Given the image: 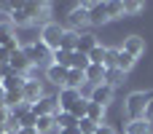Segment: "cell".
I'll return each instance as SVG.
<instances>
[{
	"label": "cell",
	"instance_id": "836d02e7",
	"mask_svg": "<svg viewBox=\"0 0 153 134\" xmlns=\"http://www.w3.org/2000/svg\"><path fill=\"white\" fill-rule=\"evenodd\" d=\"M8 62H11V51H8V48H3V46H0V67H5V64H8Z\"/></svg>",
	"mask_w": 153,
	"mask_h": 134
},
{
	"label": "cell",
	"instance_id": "30bf717a",
	"mask_svg": "<svg viewBox=\"0 0 153 134\" xmlns=\"http://www.w3.org/2000/svg\"><path fill=\"white\" fill-rule=\"evenodd\" d=\"M78 99H81V89H62V91H59V97H56L59 110H70Z\"/></svg>",
	"mask_w": 153,
	"mask_h": 134
},
{
	"label": "cell",
	"instance_id": "1f68e13d",
	"mask_svg": "<svg viewBox=\"0 0 153 134\" xmlns=\"http://www.w3.org/2000/svg\"><path fill=\"white\" fill-rule=\"evenodd\" d=\"M116 59H118V48H108V54H105V70H113Z\"/></svg>",
	"mask_w": 153,
	"mask_h": 134
},
{
	"label": "cell",
	"instance_id": "9c48e42d",
	"mask_svg": "<svg viewBox=\"0 0 153 134\" xmlns=\"http://www.w3.org/2000/svg\"><path fill=\"white\" fill-rule=\"evenodd\" d=\"M0 46H3V48H8L11 54L19 48V43H16V38H13V24H11V21L0 24Z\"/></svg>",
	"mask_w": 153,
	"mask_h": 134
},
{
	"label": "cell",
	"instance_id": "74e56055",
	"mask_svg": "<svg viewBox=\"0 0 153 134\" xmlns=\"http://www.w3.org/2000/svg\"><path fill=\"white\" fill-rule=\"evenodd\" d=\"M59 134H81V129H78V126H75V129H62Z\"/></svg>",
	"mask_w": 153,
	"mask_h": 134
},
{
	"label": "cell",
	"instance_id": "7c38bea8",
	"mask_svg": "<svg viewBox=\"0 0 153 134\" xmlns=\"http://www.w3.org/2000/svg\"><path fill=\"white\" fill-rule=\"evenodd\" d=\"M67 73H70V67H62V64H48V70H46L48 81H51V83H56V86H62V89H65Z\"/></svg>",
	"mask_w": 153,
	"mask_h": 134
},
{
	"label": "cell",
	"instance_id": "ba28073f",
	"mask_svg": "<svg viewBox=\"0 0 153 134\" xmlns=\"http://www.w3.org/2000/svg\"><path fill=\"white\" fill-rule=\"evenodd\" d=\"M89 99H91V102H97V105H102V107H108V102L113 99V86H108V83H100V86H94Z\"/></svg>",
	"mask_w": 153,
	"mask_h": 134
},
{
	"label": "cell",
	"instance_id": "7402d4cb",
	"mask_svg": "<svg viewBox=\"0 0 153 134\" xmlns=\"http://www.w3.org/2000/svg\"><path fill=\"white\" fill-rule=\"evenodd\" d=\"M116 67H118L121 73H129V70L134 67V56H132V54H126L124 48H118V59H116Z\"/></svg>",
	"mask_w": 153,
	"mask_h": 134
},
{
	"label": "cell",
	"instance_id": "d4e9b609",
	"mask_svg": "<svg viewBox=\"0 0 153 134\" xmlns=\"http://www.w3.org/2000/svg\"><path fill=\"white\" fill-rule=\"evenodd\" d=\"M86 110H89V99H83V97H81V99H78V102H75L67 113H73V115L81 121V118H86Z\"/></svg>",
	"mask_w": 153,
	"mask_h": 134
},
{
	"label": "cell",
	"instance_id": "5b68a950",
	"mask_svg": "<svg viewBox=\"0 0 153 134\" xmlns=\"http://www.w3.org/2000/svg\"><path fill=\"white\" fill-rule=\"evenodd\" d=\"M8 64H11V70H13L16 75H24V78H27V73L32 70V62L27 59L24 48H16V51L11 54V62H8Z\"/></svg>",
	"mask_w": 153,
	"mask_h": 134
},
{
	"label": "cell",
	"instance_id": "277c9868",
	"mask_svg": "<svg viewBox=\"0 0 153 134\" xmlns=\"http://www.w3.org/2000/svg\"><path fill=\"white\" fill-rule=\"evenodd\" d=\"M56 113H59V102H56V97H43V99H38V102L32 105V115H35V118L56 115Z\"/></svg>",
	"mask_w": 153,
	"mask_h": 134
},
{
	"label": "cell",
	"instance_id": "d590c367",
	"mask_svg": "<svg viewBox=\"0 0 153 134\" xmlns=\"http://www.w3.org/2000/svg\"><path fill=\"white\" fill-rule=\"evenodd\" d=\"M8 75H16V73L11 70V64H5V67H0V78H8Z\"/></svg>",
	"mask_w": 153,
	"mask_h": 134
},
{
	"label": "cell",
	"instance_id": "4fadbf2b",
	"mask_svg": "<svg viewBox=\"0 0 153 134\" xmlns=\"http://www.w3.org/2000/svg\"><path fill=\"white\" fill-rule=\"evenodd\" d=\"M24 83H27V78H24V75H8V78H0V86H3V91H5V94L22 91V89H24Z\"/></svg>",
	"mask_w": 153,
	"mask_h": 134
},
{
	"label": "cell",
	"instance_id": "e0dca14e",
	"mask_svg": "<svg viewBox=\"0 0 153 134\" xmlns=\"http://www.w3.org/2000/svg\"><path fill=\"white\" fill-rule=\"evenodd\" d=\"M97 46H100V40H97V35H91V32H83V35L78 38V51H81V54H91Z\"/></svg>",
	"mask_w": 153,
	"mask_h": 134
},
{
	"label": "cell",
	"instance_id": "9a60e30c",
	"mask_svg": "<svg viewBox=\"0 0 153 134\" xmlns=\"http://www.w3.org/2000/svg\"><path fill=\"white\" fill-rule=\"evenodd\" d=\"M124 51H126V54H132V56L137 59V56L145 51V43H143V38H140V35H129V38L124 40Z\"/></svg>",
	"mask_w": 153,
	"mask_h": 134
},
{
	"label": "cell",
	"instance_id": "3957f363",
	"mask_svg": "<svg viewBox=\"0 0 153 134\" xmlns=\"http://www.w3.org/2000/svg\"><path fill=\"white\" fill-rule=\"evenodd\" d=\"M24 54H27V59L32 62V67H35V64H43L46 59H51V56H54V51H51L46 43H40V40H35V43L24 46Z\"/></svg>",
	"mask_w": 153,
	"mask_h": 134
},
{
	"label": "cell",
	"instance_id": "cb8c5ba5",
	"mask_svg": "<svg viewBox=\"0 0 153 134\" xmlns=\"http://www.w3.org/2000/svg\"><path fill=\"white\" fill-rule=\"evenodd\" d=\"M126 134H151V124H148L145 118L129 121V124H126Z\"/></svg>",
	"mask_w": 153,
	"mask_h": 134
},
{
	"label": "cell",
	"instance_id": "f1b7e54d",
	"mask_svg": "<svg viewBox=\"0 0 153 134\" xmlns=\"http://www.w3.org/2000/svg\"><path fill=\"white\" fill-rule=\"evenodd\" d=\"M78 129H81V134H97L100 124H94L91 118H81V121H78Z\"/></svg>",
	"mask_w": 153,
	"mask_h": 134
},
{
	"label": "cell",
	"instance_id": "e575fe53",
	"mask_svg": "<svg viewBox=\"0 0 153 134\" xmlns=\"http://www.w3.org/2000/svg\"><path fill=\"white\" fill-rule=\"evenodd\" d=\"M145 121L153 124V91H151V99H148V107H145Z\"/></svg>",
	"mask_w": 153,
	"mask_h": 134
},
{
	"label": "cell",
	"instance_id": "5bb4252c",
	"mask_svg": "<svg viewBox=\"0 0 153 134\" xmlns=\"http://www.w3.org/2000/svg\"><path fill=\"white\" fill-rule=\"evenodd\" d=\"M54 124H56V132H62V129H75V126H78V118H75L73 113H67V110H59V113L54 115Z\"/></svg>",
	"mask_w": 153,
	"mask_h": 134
},
{
	"label": "cell",
	"instance_id": "d6986e66",
	"mask_svg": "<svg viewBox=\"0 0 153 134\" xmlns=\"http://www.w3.org/2000/svg\"><path fill=\"white\" fill-rule=\"evenodd\" d=\"M78 38H81V35H78L75 30H65V35H62V46H59V48H65V51H70V54L78 51Z\"/></svg>",
	"mask_w": 153,
	"mask_h": 134
},
{
	"label": "cell",
	"instance_id": "8fae6325",
	"mask_svg": "<svg viewBox=\"0 0 153 134\" xmlns=\"http://www.w3.org/2000/svg\"><path fill=\"white\" fill-rule=\"evenodd\" d=\"M8 21L11 24H16V27H24V24H30L32 19H30V13L24 11V3H13V8H11V13H8Z\"/></svg>",
	"mask_w": 153,
	"mask_h": 134
},
{
	"label": "cell",
	"instance_id": "8992f818",
	"mask_svg": "<svg viewBox=\"0 0 153 134\" xmlns=\"http://www.w3.org/2000/svg\"><path fill=\"white\" fill-rule=\"evenodd\" d=\"M86 8H89V24H105V21H110V16H108V5L105 3H94V0H89V3H83Z\"/></svg>",
	"mask_w": 153,
	"mask_h": 134
},
{
	"label": "cell",
	"instance_id": "4316f807",
	"mask_svg": "<svg viewBox=\"0 0 153 134\" xmlns=\"http://www.w3.org/2000/svg\"><path fill=\"white\" fill-rule=\"evenodd\" d=\"M124 75H126V73H121L118 67H113V70H108V75H105V83L116 89V86H118V83L124 81Z\"/></svg>",
	"mask_w": 153,
	"mask_h": 134
},
{
	"label": "cell",
	"instance_id": "d6a6232c",
	"mask_svg": "<svg viewBox=\"0 0 153 134\" xmlns=\"http://www.w3.org/2000/svg\"><path fill=\"white\" fill-rule=\"evenodd\" d=\"M143 11V3L140 0H126L124 3V13H140Z\"/></svg>",
	"mask_w": 153,
	"mask_h": 134
},
{
	"label": "cell",
	"instance_id": "ac0fdd59",
	"mask_svg": "<svg viewBox=\"0 0 153 134\" xmlns=\"http://www.w3.org/2000/svg\"><path fill=\"white\" fill-rule=\"evenodd\" d=\"M105 75H108L105 64H91V67L86 70V81H89V83H94V86L105 83Z\"/></svg>",
	"mask_w": 153,
	"mask_h": 134
},
{
	"label": "cell",
	"instance_id": "484cf974",
	"mask_svg": "<svg viewBox=\"0 0 153 134\" xmlns=\"http://www.w3.org/2000/svg\"><path fill=\"white\" fill-rule=\"evenodd\" d=\"M51 64L70 67V51H65V48H56V51H54V56H51Z\"/></svg>",
	"mask_w": 153,
	"mask_h": 134
},
{
	"label": "cell",
	"instance_id": "4dcf8cb0",
	"mask_svg": "<svg viewBox=\"0 0 153 134\" xmlns=\"http://www.w3.org/2000/svg\"><path fill=\"white\" fill-rule=\"evenodd\" d=\"M105 54H108V48H105V46H97V48L89 54L91 64H105Z\"/></svg>",
	"mask_w": 153,
	"mask_h": 134
},
{
	"label": "cell",
	"instance_id": "f546056e",
	"mask_svg": "<svg viewBox=\"0 0 153 134\" xmlns=\"http://www.w3.org/2000/svg\"><path fill=\"white\" fill-rule=\"evenodd\" d=\"M108 5V16L110 19H118L121 13H124V3H118V0H110V3H105Z\"/></svg>",
	"mask_w": 153,
	"mask_h": 134
},
{
	"label": "cell",
	"instance_id": "52a82bcc",
	"mask_svg": "<svg viewBox=\"0 0 153 134\" xmlns=\"http://www.w3.org/2000/svg\"><path fill=\"white\" fill-rule=\"evenodd\" d=\"M22 97H24V102H27V105H35V102H38V99H43L46 94H43V86H40L38 81L27 78V83H24V89H22Z\"/></svg>",
	"mask_w": 153,
	"mask_h": 134
},
{
	"label": "cell",
	"instance_id": "8d00e7d4",
	"mask_svg": "<svg viewBox=\"0 0 153 134\" xmlns=\"http://www.w3.org/2000/svg\"><path fill=\"white\" fill-rule=\"evenodd\" d=\"M97 134H116V129H113V126H105V124H102V126L97 129Z\"/></svg>",
	"mask_w": 153,
	"mask_h": 134
},
{
	"label": "cell",
	"instance_id": "2e32d148",
	"mask_svg": "<svg viewBox=\"0 0 153 134\" xmlns=\"http://www.w3.org/2000/svg\"><path fill=\"white\" fill-rule=\"evenodd\" d=\"M89 67H91L89 54H81V51H73V54H70V70H81V73H86Z\"/></svg>",
	"mask_w": 153,
	"mask_h": 134
},
{
	"label": "cell",
	"instance_id": "83f0119b",
	"mask_svg": "<svg viewBox=\"0 0 153 134\" xmlns=\"http://www.w3.org/2000/svg\"><path fill=\"white\" fill-rule=\"evenodd\" d=\"M35 129H38V134H43V132H51V129H56V124H54V115H43V118H38Z\"/></svg>",
	"mask_w": 153,
	"mask_h": 134
},
{
	"label": "cell",
	"instance_id": "7a4b0ae2",
	"mask_svg": "<svg viewBox=\"0 0 153 134\" xmlns=\"http://www.w3.org/2000/svg\"><path fill=\"white\" fill-rule=\"evenodd\" d=\"M62 35H65V30L56 21H48L46 27H40V43H46L51 51H56L62 46Z\"/></svg>",
	"mask_w": 153,
	"mask_h": 134
},
{
	"label": "cell",
	"instance_id": "6da1fadb",
	"mask_svg": "<svg viewBox=\"0 0 153 134\" xmlns=\"http://www.w3.org/2000/svg\"><path fill=\"white\" fill-rule=\"evenodd\" d=\"M148 99H151V94H145V91H134V94L126 97V115H129V121H140V118H145Z\"/></svg>",
	"mask_w": 153,
	"mask_h": 134
},
{
	"label": "cell",
	"instance_id": "f35d334b",
	"mask_svg": "<svg viewBox=\"0 0 153 134\" xmlns=\"http://www.w3.org/2000/svg\"><path fill=\"white\" fill-rule=\"evenodd\" d=\"M16 134H38V129H19Z\"/></svg>",
	"mask_w": 153,
	"mask_h": 134
},
{
	"label": "cell",
	"instance_id": "ffe728a7",
	"mask_svg": "<svg viewBox=\"0 0 153 134\" xmlns=\"http://www.w3.org/2000/svg\"><path fill=\"white\" fill-rule=\"evenodd\" d=\"M70 21H73L75 27H78V24H81V27L89 24V8H86V5H75V8L70 11Z\"/></svg>",
	"mask_w": 153,
	"mask_h": 134
},
{
	"label": "cell",
	"instance_id": "44dd1931",
	"mask_svg": "<svg viewBox=\"0 0 153 134\" xmlns=\"http://www.w3.org/2000/svg\"><path fill=\"white\" fill-rule=\"evenodd\" d=\"M83 83H86V73L70 70V73H67V81H65V89H81Z\"/></svg>",
	"mask_w": 153,
	"mask_h": 134
},
{
	"label": "cell",
	"instance_id": "603a6c76",
	"mask_svg": "<svg viewBox=\"0 0 153 134\" xmlns=\"http://www.w3.org/2000/svg\"><path fill=\"white\" fill-rule=\"evenodd\" d=\"M86 118H91L94 124H100V126H102V118H105V107L89 99V110H86Z\"/></svg>",
	"mask_w": 153,
	"mask_h": 134
}]
</instances>
